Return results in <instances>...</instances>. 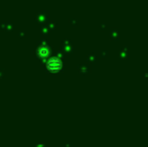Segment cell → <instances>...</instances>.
Here are the masks:
<instances>
[{"instance_id":"cell-1","label":"cell","mask_w":148,"mask_h":147,"mask_svg":"<svg viewBox=\"0 0 148 147\" xmlns=\"http://www.w3.org/2000/svg\"><path fill=\"white\" fill-rule=\"evenodd\" d=\"M47 67H49L51 70H58L60 67V59H56V57L49 59V63H47Z\"/></svg>"}]
</instances>
